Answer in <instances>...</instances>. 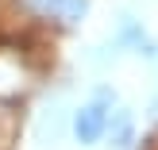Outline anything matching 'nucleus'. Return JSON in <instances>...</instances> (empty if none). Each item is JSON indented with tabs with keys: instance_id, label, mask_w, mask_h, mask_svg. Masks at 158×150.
Instances as JSON below:
<instances>
[{
	"instance_id": "obj_3",
	"label": "nucleus",
	"mask_w": 158,
	"mask_h": 150,
	"mask_svg": "<svg viewBox=\"0 0 158 150\" xmlns=\"http://www.w3.org/2000/svg\"><path fill=\"white\" fill-rule=\"evenodd\" d=\"M112 143L108 146H116V150H127L131 143H135V116L127 112V108H120V112H112L108 116V131H104Z\"/></svg>"
},
{
	"instance_id": "obj_4",
	"label": "nucleus",
	"mask_w": 158,
	"mask_h": 150,
	"mask_svg": "<svg viewBox=\"0 0 158 150\" xmlns=\"http://www.w3.org/2000/svg\"><path fill=\"white\" fill-rule=\"evenodd\" d=\"M8 131H12V116H8L4 108H0V143L8 139Z\"/></svg>"
},
{
	"instance_id": "obj_1",
	"label": "nucleus",
	"mask_w": 158,
	"mask_h": 150,
	"mask_svg": "<svg viewBox=\"0 0 158 150\" xmlns=\"http://www.w3.org/2000/svg\"><path fill=\"white\" fill-rule=\"evenodd\" d=\"M112 92L108 89H100L97 92V100H89V104H81L73 112V139L81 146H93V143H100V139H104V131H108V116H112Z\"/></svg>"
},
{
	"instance_id": "obj_2",
	"label": "nucleus",
	"mask_w": 158,
	"mask_h": 150,
	"mask_svg": "<svg viewBox=\"0 0 158 150\" xmlns=\"http://www.w3.org/2000/svg\"><path fill=\"white\" fill-rule=\"evenodd\" d=\"M35 15L43 19H58V23H81L89 15L93 0H23Z\"/></svg>"
}]
</instances>
